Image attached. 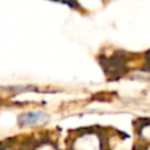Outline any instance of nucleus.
Listing matches in <instances>:
<instances>
[{"label": "nucleus", "mask_w": 150, "mask_h": 150, "mask_svg": "<svg viewBox=\"0 0 150 150\" xmlns=\"http://www.w3.org/2000/svg\"><path fill=\"white\" fill-rule=\"evenodd\" d=\"M47 120H49V115L47 113L40 111H32L23 115H18L17 124L20 127H34V125L45 124Z\"/></svg>", "instance_id": "f257e3e1"}]
</instances>
